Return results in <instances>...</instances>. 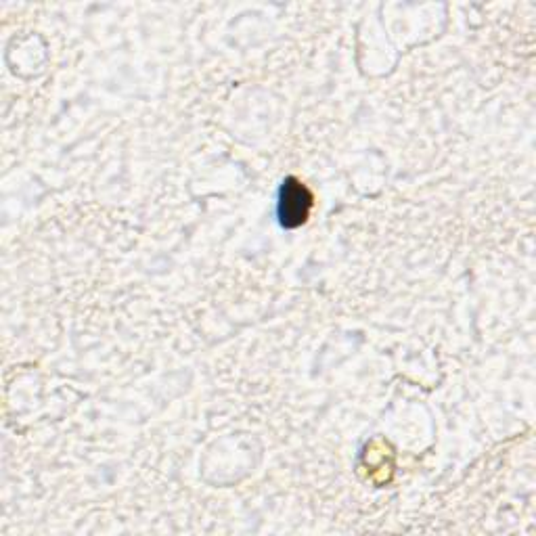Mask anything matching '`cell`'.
<instances>
[{
    "mask_svg": "<svg viewBox=\"0 0 536 536\" xmlns=\"http://www.w3.org/2000/svg\"><path fill=\"white\" fill-rule=\"evenodd\" d=\"M310 206H312V195L302 183H298L296 178H289L287 183H283L281 201H279V218L285 229L300 227L308 218Z\"/></svg>",
    "mask_w": 536,
    "mask_h": 536,
    "instance_id": "cell-1",
    "label": "cell"
}]
</instances>
